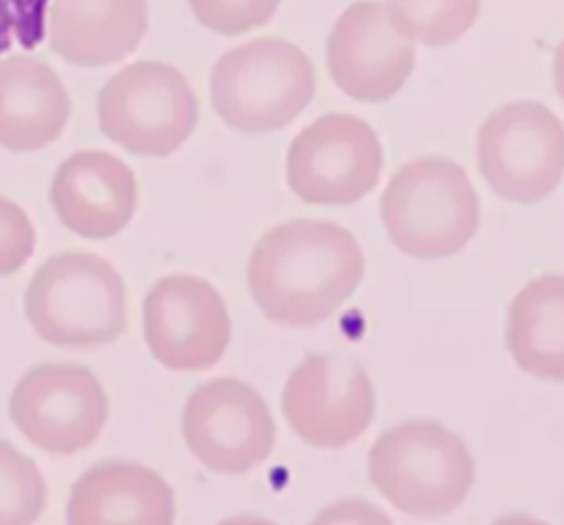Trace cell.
<instances>
[{
  "mask_svg": "<svg viewBox=\"0 0 564 525\" xmlns=\"http://www.w3.org/2000/svg\"><path fill=\"white\" fill-rule=\"evenodd\" d=\"M333 84L357 102H388L415 73V45L399 34L382 0H357L327 40Z\"/></svg>",
  "mask_w": 564,
  "mask_h": 525,
  "instance_id": "obj_13",
  "label": "cell"
},
{
  "mask_svg": "<svg viewBox=\"0 0 564 525\" xmlns=\"http://www.w3.org/2000/svg\"><path fill=\"white\" fill-rule=\"evenodd\" d=\"M141 329L153 360L177 373L208 371L232 340L225 296L194 274H172L150 288Z\"/></svg>",
  "mask_w": 564,
  "mask_h": 525,
  "instance_id": "obj_11",
  "label": "cell"
},
{
  "mask_svg": "<svg viewBox=\"0 0 564 525\" xmlns=\"http://www.w3.org/2000/svg\"><path fill=\"white\" fill-rule=\"evenodd\" d=\"M282 0H188L194 20L219 36H243L276 14Z\"/></svg>",
  "mask_w": 564,
  "mask_h": 525,
  "instance_id": "obj_21",
  "label": "cell"
},
{
  "mask_svg": "<svg viewBox=\"0 0 564 525\" xmlns=\"http://www.w3.org/2000/svg\"><path fill=\"white\" fill-rule=\"evenodd\" d=\"M368 479L399 512L437 519L457 512L470 495L476 462L463 437L443 424L406 420L371 446Z\"/></svg>",
  "mask_w": 564,
  "mask_h": 525,
  "instance_id": "obj_3",
  "label": "cell"
},
{
  "mask_svg": "<svg viewBox=\"0 0 564 525\" xmlns=\"http://www.w3.org/2000/svg\"><path fill=\"white\" fill-rule=\"evenodd\" d=\"M377 130L351 113H327L300 130L285 155V183L307 205H355L382 177Z\"/></svg>",
  "mask_w": 564,
  "mask_h": 525,
  "instance_id": "obj_9",
  "label": "cell"
},
{
  "mask_svg": "<svg viewBox=\"0 0 564 525\" xmlns=\"http://www.w3.org/2000/svg\"><path fill=\"white\" fill-rule=\"evenodd\" d=\"M111 402L100 379L78 362H42L14 384L9 418L20 435L53 457H73L100 440Z\"/></svg>",
  "mask_w": 564,
  "mask_h": 525,
  "instance_id": "obj_8",
  "label": "cell"
},
{
  "mask_svg": "<svg viewBox=\"0 0 564 525\" xmlns=\"http://www.w3.org/2000/svg\"><path fill=\"white\" fill-rule=\"evenodd\" d=\"M366 254L346 227L291 219L271 227L252 247L247 288L276 327H316L360 288Z\"/></svg>",
  "mask_w": 564,
  "mask_h": 525,
  "instance_id": "obj_1",
  "label": "cell"
},
{
  "mask_svg": "<svg viewBox=\"0 0 564 525\" xmlns=\"http://www.w3.org/2000/svg\"><path fill=\"white\" fill-rule=\"evenodd\" d=\"M490 525H547V523H542V519L531 517V514L514 512V514H503V517L492 519Z\"/></svg>",
  "mask_w": 564,
  "mask_h": 525,
  "instance_id": "obj_25",
  "label": "cell"
},
{
  "mask_svg": "<svg viewBox=\"0 0 564 525\" xmlns=\"http://www.w3.org/2000/svg\"><path fill=\"white\" fill-rule=\"evenodd\" d=\"M390 243L415 260L463 252L481 225V205L468 172L448 158H415L390 177L379 199Z\"/></svg>",
  "mask_w": 564,
  "mask_h": 525,
  "instance_id": "obj_4",
  "label": "cell"
},
{
  "mask_svg": "<svg viewBox=\"0 0 564 525\" xmlns=\"http://www.w3.org/2000/svg\"><path fill=\"white\" fill-rule=\"evenodd\" d=\"M183 440L203 468L219 475H241L263 464L276 446V424L269 404L241 379H210L183 407Z\"/></svg>",
  "mask_w": 564,
  "mask_h": 525,
  "instance_id": "obj_10",
  "label": "cell"
},
{
  "mask_svg": "<svg viewBox=\"0 0 564 525\" xmlns=\"http://www.w3.org/2000/svg\"><path fill=\"white\" fill-rule=\"evenodd\" d=\"M384 9L412 45L448 47L474 29L481 0H384Z\"/></svg>",
  "mask_w": 564,
  "mask_h": 525,
  "instance_id": "obj_19",
  "label": "cell"
},
{
  "mask_svg": "<svg viewBox=\"0 0 564 525\" xmlns=\"http://www.w3.org/2000/svg\"><path fill=\"white\" fill-rule=\"evenodd\" d=\"M150 29L148 0H47V45L75 67L128 58Z\"/></svg>",
  "mask_w": 564,
  "mask_h": 525,
  "instance_id": "obj_15",
  "label": "cell"
},
{
  "mask_svg": "<svg viewBox=\"0 0 564 525\" xmlns=\"http://www.w3.org/2000/svg\"><path fill=\"white\" fill-rule=\"evenodd\" d=\"M507 351L534 379L564 382V274H542L507 310Z\"/></svg>",
  "mask_w": 564,
  "mask_h": 525,
  "instance_id": "obj_18",
  "label": "cell"
},
{
  "mask_svg": "<svg viewBox=\"0 0 564 525\" xmlns=\"http://www.w3.org/2000/svg\"><path fill=\"white\" fill-rule=\"evenodd\" d=\"M476 166L496 197L534 205L564 177V124L542 102L518 100L496 108L476 133Z\"/></svg>",
  "mask_w": 564,
  "mask_h": 525,
  "instance_id": "obj_7",
  "label": "cell"
},
{
  "mask_svg": "<svg viewBox=\"0 0 564 525\" xmlns=\"http://www.w3.org/2000/svg\"><path fill=\"white\" fill-rule=\"evenodd\" d=\"M175 490L141 462H100L69 490L67 525H175Z\"/></svg>",
  "mask_w": 564,
  "mask_h": 525,
  "instance_id": "obj_16",
  "label": "cell"
},
{
  "mask_svg": "<svg viewBox=\"0 0 564 525\" xmlns=\"http://www.w3.org/2000/svg\"><path fill=\"white\" fill-rule=\"evenodd\" d=\"M311 525H393V519L373 503L360 501V497H344V501L324 506L311 519Z\"/></svg>",
  "mask_w": 564,
  "mask_h": 525,
  "instance_id": "obj_23",
  "label": "cell"
},
{
  "mask_svg": "<svg viewBox=\"0 0 564 525\" xmlns=\"http://www.w3.org/2000/svg\"><path fill=\"white\" fill-rule=\"evenodd\" d=\"M553 89L564 102V40L558 42L556 53H553Z\"/></svg>",
  "mask_w": 564,
  "mask_h": 525,
  "instance_id": "obj_24",
  "label": "cell"
},
{
  "mask_svg": "<svg viewBox=\"0 0 564 525\" xmlns=\"http://www.w3.org/2000/svg\"><path fill=\"white\" fill-rule=\"evenodd\" d=\"M100 133L135 158H166L192 139L199 102L186 75L164 62H133L97 91Z\"/></svg>",
  "mask_w": 564,
  "mask_h": 525,
  "instance_id": "obj_6",
  "label": "cell"
},
{
  "mask_svg": "<svg viewBox=\"0 0 564 525\" xmlns=\"http://www.w3.org/2000/svg\"><path fill=\"white\" fill-rule=\"evenodd\" d=\"M42 470L12 442L0 440V525H34L45 514Z\"/></svg>",
  "mask_w": 564,
  "mask_h": 525,
  "instance_id": "obj_20",
  "label": "cell"
},
{
  "mask_svg": "<svg viewBox=\"0 0 564 525\" xmlns=\"http://www.w3.org/2000/svg\"><path fill=\"white\" fill-rule=\"evenodd\" d=\"M216 525H274V523L265 517H258V514H236V517H227Z\"/></svg>",
  "mask_w": 564,
  "mask_h": 525,
  "instance_id": "obj_26",
  "label": "cell"
},
{
  "mask_svg": "<svg viewBox=\"0 0 564 525\" xmlns=\"http://www.w3.org/2000/svg\"><path fill=\"white\" fill-rule=\"evenodd\" d=\"M73 100L51 64L34 56L0 58V147L36 153L58 142Z\"/></svg>",
  "mask_w": 564,
  "mask_h": 525,
  "instance_id": "obj_17",
  "label": "cell"
},
{
  "mask_svg": "<svg viewBox=\"0 0 564 525\" xmlns=\"http://www.w3.org/2000/svg\"><path fill=\"white\" fill-rule=\"evenodd\" d=\"M282 415L307 446L346 448L373 424L377 393L357 362L313 354L291 371L282 387Z\"/></svg>",
  "mask_w": 564,
  "mask_h": 525,
  "instance_id": "obj_12",
  "label": "cell"
},
{
  "mask_svg": "<svg viewBox=\"0 0 564 525\" xmlns=\"http://www.w3.org/2000/svg\"><path fill=\"white\" fill-rule=\"evenodd\" d=\"M36 230L18 203L0 194V277H12L34 258Z\"/></svg>",
  "mask_w": 564,
  "mask_h": 525,
  "instance_id": "obj_22",
  "label": "cell"
},
{
  "mask_svg": "<svg viewBox=\"0 0 564 525\" xmlns=\"http://www.w3.org/2000/svg\"><path fill=\"white\" fill-rule=\"evenodd\" d=\"M25 318L45 343L95 351L128 329V288L106 258L84 249L53 254L25 288Z\"/></svg>",
  "mask_w": 564,
  "mask_h": 525,
  "instance_id": "obj_2",
  "label": "cell"
},
{
  "mask_svg": "<svg viewBox=\"0 0 564 525\" xmlns=\"http://www.w3.org/2000/svg\"><path fill=\"white\" fill-rule=\"evenodd\" d=\"M51 205L69 232L86 241H108L133 221L139 183L122 158L102 150H84L56 169Z\"/></svg>",
  "mask_w": 564,
  "mask_h": 525,
  "instance_id": "obj_14",
  "label": "cell"
},
{
  "mask_svg": "<svg viewBox=\"0 0 564 525\" xmlns=\"http://www.w3.org/2000/svg\"><path fill=\"white\" fill-rule=\"evenodd\" d=\"M316 97L311 56L282 36H260L227 51L210 69V106L238 133H274Z\"/></svg>",
  "mask_w": 564,
  "mask_h": 525,
  "instance_id": "obj_5",
  "label": "cell"
}]
</instances>
